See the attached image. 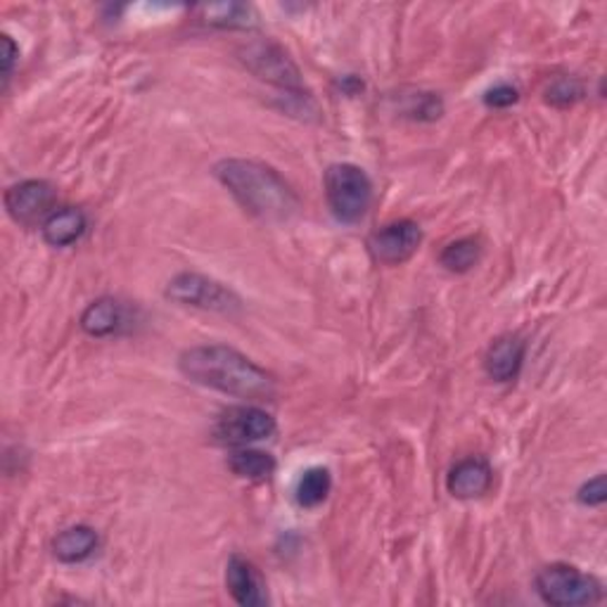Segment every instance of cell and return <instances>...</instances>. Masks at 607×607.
Here are the masks:
<instances>
[{"instance_id":"obj_1","label":"cell","mask_w":607,"mask_h":607,"mask_svg":"<svg viewBox=\"0 0 607 607\" xmlns=\"http://www.w3.org/2000/svg\"><path fill=\"white\" fill-rule=\"evenodd\" d=\"M181 373L195 384L247 401L276 397V380L249 361L245 353L226 344L185 349L178 359Z\"/></svg>"},{"instance_id":"obj_2","label":"cell","mask_w":607,"mask_h":607,"mask_svg":"<svg viewBox=\"0 0 607 607\" xmlns=\"http://www.w3.org/2000/svg\"><path fill=\"white\" fill-rule=\"evenodd\" d=\"M218 183L240 202L245 212L264 222H285L290 218L299 199L276 168L255 160H224L214 166Z\"/></svg>"},{"instance_id":"obj_3","label":"cell","mask_w":607,"mask_h":607,"mask_svg":"<svg viewBox=\"0 0 607 607\" xmlns=\"http://www.w3.org/2000/svg\"><path fill=\"white\" fill-rule=\"evenodd\" d=\"M326 197L337 222L359 224L373 202V183L357 164H332L326 172Z\"/></svg>"},{"instance_id":"obj_4","label":"cell","mask_w":607,"mask_h":607,"mask_svg":"<svg viewBox=\"0 0 607 607\" xmlns=\"http://www.w3.org/2000/svg\"><path fill=\"white\" fill-rule=\"evenodd\" d=\"M536 591L548 605L577 607L603 600V584L575 565L555 563L536 575Z\"/></svg>"},{"instance_id":"obj_5","label":"cell","mask_w":607,"mask_h":607,"mask_svg":"<svg viewBox=\"0 0 607 607\" xmlns=\"http://www.w3.org/2000/svg\"><path fill=\"white\" fill-rule=\"evenodd\" d=\"M166 299H172L181 307H193V309H205L214 313H235L240 311V297L226 285L218 280H212L202 274H178L166 285Z\"/></svg>"},{"instance_id":"obj_6","label":"cell","mask_w":607,"mask_h":607,"mask_svg":"<svg viewBox=\"0 0 607 607\" xmlns=\"http://www.w3.org/2000/svg\"><path fill=\"white\" fill-rule=\"evenodd\" d=\"M240 58L247 64V70L255 76H259L261 81H268L274 83V86H280L288 93L299 95L301 74L297 70V64L278 43L268 39L249 41L245 48H240Z\"/></svg>"},{"instance_id":"obj_7","label":"cell","mask_w":607,"mask_h":607,"mask_svg":"<svg viewBox=\"0 0 607 607\" xmlns=\"http://www.w3.org/2000/svg\"><path fill=\"white\" fill-rule=\"evenodd\" d=\"M278 425L271 413L257 407H233L216 420L218 442L230 446H249L271 440Z\"/></svg>"},{"instance_id":"obj_8","label":"cell","mask_w":607,"mask_h":607,"mask_svg":"<svg viewBox=\"0 0 607 607\" xmlns=\"http://www.w3.org/2000/svg\"><path fill=\"white\" fill-rule=\"evenodd\" d=\"M420 243H423V230H420V226L415 222H409V218H401V222L387 224L370 235L368 249L378 264L399 266L415 255Z\"/></svg>"},{"instance_id":"obj_9","label":"cell","mask_w":607,"mask_h":607,"mask_svg":"<svg viewBox=\"0 0 607 607\" xmlns=\"http://www.w3.org/2000/svg\"><path fill=\"white\" fill-rule=\"evenodd\" d=\"M55 188L48 181H22L6 191V209L17 224L33 226L53 214Z\"/></svg>"},{"instance_id":"obj_10","label":"cell","mask_w":607,"mask_h":607,"mask_svg":"<svg viewBox=\"0 0 607 607\" xmlns=\"http://www.w3.org/2000/svg\"><path fill=\"white\" fill-rule=\"evenodd\" d=\"M226 586L233 600L243 607H261L268 603L266 584L259 569L243 555H233L226 565Z\"/></svg>"},{"instance_id":"obj_11","label":"cell","mask_w":607,"mask_h":607,"mask_svg":"<svg viewBox=\"0 0 607 607\" xmlns=\"http://www.w3.org/2000/svg\"><path fill=\"white\" fill-rule=\"evenodd\" d=\"M494 484V470L484 459H465L455 463L446 477V488L453 498H482Z\"/></svg>"},{"instance_id":"obj_12","label":"cell","mask_w":607,"mask_h":607,"mask_svg":"<svg viewBox=\"0 0 607 607\" xmlns=\"http://www.w3.org/2000/svg\"><path fill=\"white\" fill-rule=\"evenodd\" d=\"M527 344L517 335H503L486 349L484 370L496 382H511L517 378L522 363H525Z\"/></svg>"},{"instance_id":"obj_13","label":"cell","mask_w":607,"mask_h":607,"mask_svg":"<svg viewBox=\"0 0 607 607\" xmlns=\"http://www.w3.org/2000/svg\"><path fill=\"white\" fill-rule=\"evenodd\" d=\"M86 228H89L86 214L76 207L55 209L41 224L43 240L50 247H70V245L79 243L83 238V233H86Z\"/></svg>"},{"instance_id":"obj_14","label":"cell","mask_w":607,"mask_h":607,"mask_svg":"<svg viewBox=\"0 0 607 607\" xmlns=\"http://www.w3.org/2000/svg\"><path fill=\"white\" fill-rule=\"evenodd\" d=\"M97 546H100L97 532L86 525H76V527L64 529L55 536L53 553H55V558L64 565H79L83 560H89L91 555L97 551Z\"/></svg>"},{"instance_id":"obj_15","label":"cell","mask_w":607,"mask_h":607,"mask_svg":"<svg viewBox=\"0 0 607 607\" xmlns=\"http://www.w3.org/2000/svg\"><path fill=\"white\" fill-rule=\"evenodd\" d=\"M79 323L81 330L91 337H110L124 326V307L112 297H103L89 304Z\"/></svg>"},{"instance_id":"obj_16","label":"cell","mask_w":607,"mask_h":607,"mask_svg":"<svg viewBox=\"0 0 607 607\" xmlns=\"http://www.w3.org/2000/svg\"><path fill=\"white\" fill-rule=\"evenodd\" d=\"M228 467L233 470V475H238L240 480L261 482V480L271 477L276 472V459L271 453L259 451V449L238 446L230 453Z\"/></svg>"},{"instance_id":"obj_17","label":"cell","mask_w":607,"mask_h":607,"mask_svg":"<svg viewBox=\"0 0 607 607\" xmlns=\"http://www.w3.org/2000/svg\"><path fill=\"white\" fill-rule=\"evenodd\" d=\"M332 488V477L328 467H311L301 475L297 484V503L301 508H318L320 503H326Z\"/></svg>"},{"instance_id":"obj_18","label":"cell","mask_w":607,"mask_h":607,"mask_svg":"<svg viewBox=\"0 0 607 607\" xmlns=\"http://www.w3.org/2000/svg\"><path fill=\"white\" fill-rule=\"evenodd\" d=\"M482 259V243L475 238L455 240L444 247L440 255V264L451 274H467L470 268H475Z\"/></svg>"},{"instance_id":"obj_19","label":"cell","mask_w":607,"mask_h":607,"mask_svg":"<svg viewBox=\"0 0 607 607\" xmlns=\"http://www.w3.org/2000/svg\"><path fill=\"white\" fill-rule=\"evenodd\" d=\"M584 97V83L575 76H560L555 79L546 89V103L553 107H572Z\"/></svg>"},{"instance_id":"obj_20","label":"cell","mask_w":607,"mask_h":607,"mask_svg":"<svg viewBox=\"0 0 607 607\" xmlns=\"http://www.w3.org/2000/svg\"><path fill=\"white\" fill-rule=\"evenodd\" d=\"M207 10V22L216 27H249L251 20V8L240 3H228V6H212Z\"/></svg>"},{"instance_id":"obj_21","label":"cell","mask_w":607,"mask_h":607,"mask_svg":"<svg viewBox=\"0 0 607 607\" xmlns=\"http://www.w3.org/2000/svg\"><path fill=\"white\" fill-rule=\"evenodd\" d=\"M517 100H519V91L515 86H511V83H498V86L488 89L484 93V105L494 107V110L511 107L517 103Z\"/></svg>"},{"instance_id":"obj_22","label":"cell","mask_w":607,"mask_h":607,"mask_svg":"<svg viewBox=\"0 0 607 607\" xmlns=\"http://www.w3.org/2000/svg\"><path fill=\"white\" fill-rule=\"evenodd\" d=\"M582 505H588V508H596V505H603L607 498V488H605V475H598L594 480H588L577 494Z\"/></svg>"},{"instance_id":"obj_23","label":"cell","mask_w":607,"mask_h":607,"mask_svg":"<svg viewBox=\"0 0 607 607\" xmlns=\"http://www.w3.org/2000/svg\"><path fill=\"white\" fill-rule=\"evenodd\" d=\"M17 55H20V50H17V45L12 43V39L3 37V89H8V81L12 76Z\"/></svg>"}]
</instances>
